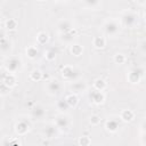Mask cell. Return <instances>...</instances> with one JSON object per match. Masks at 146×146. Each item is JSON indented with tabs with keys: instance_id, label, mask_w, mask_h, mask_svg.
Returning a JSON list of instances; mask_svg holds the SVG:
<instances>
[{
	"instance_id": "cell-23",
	"label": "cell",
	"mask_w": 146,
	"mask_h": 146,
	"mask_svg": "<svg viewBox=\"0 0 146 146\" xmlns=\"http://www.w3.org/2000/svg\"><path fill=\"white\" fill-rule=\"evenodd\" d=\"M65 100H66V103L68 104L70 107H74V106L78 104V97H76V95H74V94H70V95L65 98Z\"/></svg>"
},
{
	"instance_id": "cell-20",
	"label": "cell",
	"mask_w": 146,
	"mask_h": 146,
	"mask_svg": "<svg viewBox=\"0 0 146 146\" xmlns=\"http://www.w3.org/2000/svg\"><path fill=\"white\" fill-rule=\"evenodd\" d=\"M92 43L96 48H104L105 44H106V40L103 36H96V38H94Z\"/></svg>"
},
{
	"instance_id": "cell-9",
	"label": "cell",
	"mask_w": 146,
	"mask_h": 146,
	"mask_svg": "<svg viewBox=\"0 0 146 146\" xmlns=\"http://www.w3.org/2000/svg\"><path fill=\"white\" fill-rule=\"evenodd\" d=\"M31 115L33 119L35 120H42L46 116V110L43 106L41 105H35L32 110H31Z\"/></svg>"
},
{
	"instance_id": "cell-22",
	"label": "cell",
	"mask_w": 146,
	"mask_h": 146,
	"mask_svg": "<svg viewBox=\"0 0 146 146\" xmlns=\"http://www.w3.org/2000/svg\"><path fill=\"white\" fill-rule=\"evenodd\" d=\"M82 51H83V48H82L81 44H79V43H73V44L71 46V52H72L74 56H80V55L82 54Z\"/></svg>"
},
{
	"instance_id": "cell-10",
	"label": "cell",
	"mask_w": 146,
	"mask_h": 146,
	"mask_svg": "<svg viewBox=\"0 0 146 146\" xmlns=\"http://www.w3.org/2000/svg\"><path fill=\"white\" fill-rule=\"evenodd\" d=\"M16 132L18 133V135H25L27 131H29V129H30V123H29V121H26V120H19L17 123H16Z\"/></svg>"
},
{
	"instance_id": "cell-31",
	"label": "cell",
	"mask_w": 146,
	"mask_h": 146,
	"mask_svg": "<svg viewBox=\"0 0 146 146\" xmlns=\"http://www.w3.org/2000/svg\"><path fill=\"white\" fill-rule=\"evenodd\" d=\"M55 56H56V54H55V51H54V50H48V51L46 52V57H47V59H49V60L54 59V58H55Z\"/></svg>"
},
{
	"instance_id": "cell-30",
	"label": "cell",
	"mask_w": 146,
	"mask_h": 146,
	"mask_svg": "<svg viewBox=\"0 0 146 146\" xmlns=\"http://www.w3.org/2000/svg\"><path fill=\"white\" fill-rule=\"evenodd\" d=\"M90 122H91V124L96 125V124H98V123L100 122V117H99L98 115H91V117H90Z\"/></svg>"
},
{
	"instance_id": "cell-8",
	"label": "cell",
	"mask_w": 146,
	"mask_h": 146,
	"mask_svg": "<svg viewBox=\"0 0 146 146\" xmlns=\"http://www.w3.org/2000/svg\"><path fill=\"white\" fill-rule=\"evenodd\" d=\"M57 29L60 33H66V32H70L73 30V26H72V22L67 18H63L60 19L58 23H57Z\"/></svg>"
},
{
	"instance_id": "cell-33",
	"label": "cell",
	"mask_w": 146,
	"mask_h": 146,
	"mask_svg": "<svg viewBox=\"0 0 146 146\" xmlns=\"http://www.w3.org/2000/svg\"><path fill=\"white\" fill-rule=\"evenodd\" d=\"M7 146H19V141H18V139H11L8 141Z\"/></svg>"
},
{
	"instance_id": "cell-19",
	"label": "cell",
	"mask_w": 146,
	"mask_h": 146,
	"mask_svg": "<svg viewBox=\"0 0 146 146\" xmlns=\"http://www.w3.org/2000/svg\"><path fill=\"white\" fill-rule=\"evenodd\" d=\"M74 34H75V32H74L73 30L70 31V32H66V33H62L60 40L64 41V42H71V41H73V39H74Z\"/></svg>"
},
{
	"instance_id": "cell-15",
	"label": "cell",
	"mask_w": 146,
	"mask_h": 146,
	"mask_svg": "<svg viewBox=\"0 0 146 146\" xmlns=\"http://www.w3.org/2000/svg\"><path fill=\"white\" fill-rule=\"evenodd\" d=\"M71 89L74 92H83L87 89V84L84 82H74L71 84Z\"/></svg>"
},
{
	"instance_id": "cell-5",
	"label": "cell",
	"mask_w": 146,
	"mask_h": 146,
	"mask_svg": "<svg viewBox=\"0 0 146 146\" xmlns=\"http://www.w3.org/2000/svg\"><path fill=\"white\" fill-rule=\"evenodd\" d=\"M58 130H67L68 127H70V119L64 115V114H60L56 117L55 120V123H54Z\"/></svg>"
},
{
	"instance_id": "cell-14",
	"label": "cell",
	"mask_w": 146,
	"mask_h": 146,
	"mask_svg": "<svg viewBox=\"0 0 146 146\" xmlns=\"http://www.w3.org/2000/svg\"><path fill=\"white\" fill-rule=\"evenodd\" d=\"M2 83H3L5 86H7L8 88L14 87V86L16 84V78H15V75H14V74H11V73H8V74L3 78Z\"/></svg>"
},
{
	"instance_id": "cell-17",
	"label": "cell",
	"mask_w": 146,
	"mask_h": 146,
	"mask_svg": "<svg viewBox=\"0 0 146 146\" xmlns=\"http://www.w3.org/2000/svg\"><path fill=\"white\" fill-rule=\"evenodd\" d=\"M10 49H11V42H10L7 38L0 40V50H1V51L7 52V51H9Z\"/></svg>"
},
{
	"instance_id": "cell-12",
	"label": "cell",
	"mask_w": 146,
	"mask_h": 146,
	"mask_svg": "<svg viewBox=\"0 0 146 146\" xmlns=\"http://www.w3.org/2000/svg\"><path fill=\"white\" fill-rule=\"evenodd\" d=\"M62 74H63L64 79H66V80H73L76 76L75 70L72 66H64V68L62 70Z\"/></svg>"
},
{
	"instance_id": "cell-35",
	"label": "cell",
	"mask_w": 146,
	"mask_h": 146,
	"mask_svg": "<svg viewBox=\"0 0 146 146\" xmlns=\"http://www.w3.org/2000/svg\"><path fill=\"white\" fill-rule=\"evenodd\" d=\"M1 105H2V103H1V98H0V107H1Z\"/></svg>"
},
{
	"instance_id": "cell-11",
	"label": "cell",
	"mask_w": 146,
	"mask_h": 146,
	"mask_svg": "<svg viewBox=\"0 0 146 146\" xmlns=\"http://www.w3.org/2000/svg\"><path fill=\"white\" fill-rule=\"evenodd\" d=\"M90 99L95 103V104H102L105 99V96L103 94V91H98V90H92L90 92Z\"/></svg>"
},
{
	"instance_id": "cell-13",
	"label": "cell",
	"mask_w": 146,
	"mask_h": 146,
	"mask_svg": "<svg viewBox=\"0 0 146 146\" xmlns=\"http://www.w3.org/2000/svg\"><path fill=\"white\" fill-rule=\"evenodd\" d=\"M105 125H106V129L110 132H115L119 129V127H120V121L117 119L112 117V119H110V120L106 121V124Z\"/></svg>"
},
{
	"instance_id": "cell-26",
	"label": "cell",
	"mask_w": 146,
	"mask_h": 146,
	"mask_svg": "<svg viewBox=\"0 0 146 146\" xmlns=\"http://www.w3.org/2000/svg\"><path fill=\"white\" fill-rule=\"evenodd\" d=\"M6 27H7L8 30H15V29L17 27V22H16L15 19H13V18H9V19L6 22Z\"/></svg>"
},
{
	"instance_id": "cell-21",
	"label": "cell",
	"mask_w": 146,
	"mask_h": 146,
	"mask_svg": "<svg viewBox=\"0 0 146 146\" xmlns=\"http://www.w3.org/2000/svg\"><path fill=\"white\" fill-rule=\"evenodd\" d=\"M94 87H95V90L103 91L106 88V82L103 79H96L95 82H94Z\"/></svg>"
},
{
	"instance_id": "cell-32",
	"label": "cell",
	"mask_w": 146,
	"mask_h": 146,
	"mask_svg": "<svg viewBox=\"0 0 146 146\" xmlns=\"http://www.w3.org/2000/svg\"><path fill=\"white\" fill-rule=\"evenodd\" d=\"M100 2L99 1H84L83 2V5H86V6H89V7H96V6H98Z\"/></svg>"
},
{
	"instance_id": "cell-3",
	"label": "cell",
	"mask_w": 146,
	"mask_h": 146,
	"mask_svg": "<svg viewBox=\"0 0 146 146\" xmlns=\"http://www.w3.org/2000/svg\"><path fill=\"white\" fill-rule=\"evenodd\" d=\"M121 21H122V24H123L124 26H127V27H132V26H135V25L137 24L138 17H137V15H136L135 13H132V11H127V13L123 14Z\"/></svg>"
},
{
	"instance_id": "cell-1",
	"label": "cell",
	"mask_w": 146,
	"mask_h": 146,
	"mask_svg": "<svg viewBox=\"0 0 146 146\" xmlns=\"http://www.w3.org/2000/svg\"><path fill=\"white\" fill-rule=\"evenodd\" d=\"M120 29H121V24L115 18H110V19L105 21V23L103 24V31H104V33L106 35H110V36L116 35L120 32Z\"/></svg>"
},
{
	"instance_id": "cell-24",
	"label": "cell",
	"mask_w": 146,
	"mask_h": 146,
	"mask_svg": "<svg viewBox=\"0 0 146 146\" xmlns=\"http://www.w3.org/2000/svg\"><path fill=\"white\" fill-rule=\"evenodd\" d=\"M26 54L30 58H35L36 55H38V49L34 46H30V47L26 48Z\"/></svg>"
},
{
	"instance_id": "cell-7",
	"label": "cell",
	"mask_w": 146,
	"mask_h": 146,
	"mask_svg": "<svg viewBox=\"0 0 146 146\" xmlns=\"http://www.w3.org/2000/svg\"><path fill=\"white\" fill-rule=\"evenodd\" d=\"M60 89H62V83H60L58 80L51 79V80L48 81V83H47V90H48V92H49L50 95H56V94H58V92L60 91Z\"/></svg>"
},
{
	"instance_id": "cell-27",
	"label": "cell",
	"mask_w": 146,
	"mask_h": 146,
	"mask_svg": "<svg viewBox=\"0 0 146 146\" xmlns=\"http://www.w3.org/2000/svg\"><path fill=\"white\" fill-rule=\"evenodd\" d=\"M79 145L80 146H89L90 145V138L87 136H82L79 138Z\"/></svg>"
},
{
	"instance_id": "cell-34",
	"label": "cell",
	"mask_w": 146,
	"mask_h": 146,
	"mask_svg": "<svg viewBox=\"0 0 146 146\" xmlns=\"http://www.w3.org/2000/svg\"><path fill=\"white\" fill-rule=\"evenodd\" d=\"M6 38V34H5V31L2 30V29H0V40H2V39H5Z\"/></svg>"
},
{
	"instance_id": "cell-25",
	"label": "cell",
	"mask_w": 146,
	"mask_h": 146,
	"mask_svg": "<svg viewBox=\"0 0 146 146\" xmlns=\"http://www.w3.org/2000/svg\"><path fill=\"white\" fill-rule=\"evenodd\" d=\"M36 41L40 43V44H44L47 41H48V34L46 32H40L36 36Z\"/></svg>"
},
{
	"instance_id": "cell-2",
	"label": "cell",
	"mask_w": 146,
	"mask_h": 146,
	"mask_svg": "<svg viewBox=\"0 0 146 146\" xmlns=\"http://www.w3.org/2000/svg\"><path fill=\"white\" fill-rule=\"evenodd\" d=\"M5 66H6V70H7L9 73L13 74V73L17 72V71L22 67V60H21V58L13 56V57H9V58L6 60Z\"/></svg>"
},
{
	"instance_id": "cell-16",
	"label": "cell",
	"mask_w": 146,
	"mask_h": 146,
	"mask_svg": "<svg viewBox=\"0 0 146 146\" xmlns=\"http://www.w3.org/2000/svg\"><path fill=\"white\" fill-rule=\"evenodd\" d=\"M133 116H135V114H133V112H132L131 110H123V111L121 112V115H120V117H121L123 121H125V122L131 121V120L133 119Z\"/></svg>"
},
{
	"instance_id": "cell-29",
	"label": "cell",
	"mask_w": 146,
	"mask_h": 146,
	"mask_svg": "<svg viewBox=\"0 0 146 146\" xmlns=\"http://www.w3.org/2000/svg\"><path fill=\"white\" fill-rule=\"evenodd\" d=\"M114 62L116 64H123L125 62V56L123 54H116L114 56Z\"/></svg>"
},
{
	"instance_id": "cell-4",
	"label": "cell",
	"mask_w": 146,
	"mask_h": 146,
	"mask_svg": "<svg viewBox=\"0 0 146 146\" xmlns=\"http://www.w3.org/2000/svg\"><path fill=\"white\" fill-rule=\"evenodd\" d=\"M144 75V68L143 67H133L130 70L129 74H128V80L131 83H138L140 81V79Z\"/></svg>"
},
{
	"instance_id": "cell-18",
	"label": "cell",
	"mask_w": 146,
	"mask_h": 146,
	"mask_svg": "<svg viewBox=\"0 0 146 146\" xmlns=\"http://www.w3.org/2000/svg\"><path fill=\"white\" fill-rule=\"evenodd\" d=\"M56 106H57V108H58V110H59L60 112H63V113L67 112V111H68V108H70L68 104L66 103V100H65L64 98H63V99H59V100L57 102Z\"/></svg>"
},
{
	"instance_id": "cell-28",
	"label": "cell",
	"mask_w": 146,
	"mask_h": 146,
	"mask_svg": "<svg viewBox=\"0 0 146 146\" xmlns=\"http://www.w3.org/2000/svg\"><path fill=\"white\" fill-rule=\"evenodd\" d=\"M31 79L32 80H34V81H38V80H40L41 78H42V73L39 71V70H34V71H32V73H31Z\"/></svg>"
},
{
	"instance_id": "cell-6",
	"label": "cell",
	"mask_w": 146,
	"mask_h": 146,
	"mask_svg": "<svg viewBox=\"0 0 146 146\" xmlns=\"http://www.w3.org/2000/svg\"><path fill=\"white\" fill-rule=\"evenodd\" d=\"M58 136V129L54 123H49L43 129V137L47 139H52Z\"/></svg>"
}]
</instances>
